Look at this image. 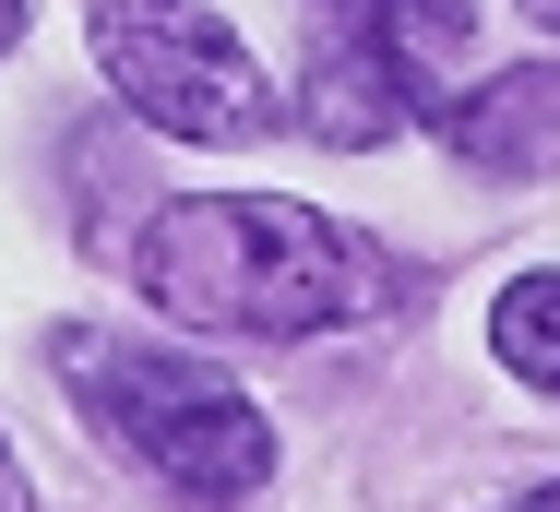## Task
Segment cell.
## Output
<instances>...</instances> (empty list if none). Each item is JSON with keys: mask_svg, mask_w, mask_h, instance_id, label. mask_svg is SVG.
Wrapping results in <instances>:
<instances>
[{"mask_svg": "<svg viewBox=\"0 0 560 512\" xmlns=\"http://www.w3.org/2000/svg\"><path fill=\"white\" fill-rule=\"evenodd\" d=\"M131 287L179 334H226V346H287V334H323V322H358V310L394 299V275L358 226L275 203V191L167 203L131 238Z\"/></svg>", "mask_w": 560, "mask_h": 512, "instance_id": "1", "label": "cell"}, {"mask_svg": "<svg viewBox=\"0 0 560 512\" xmlns=\"http://www.w3.org/2000/svg\"><path fill=\"white\" fill-rule=\"evenodd\" d=\"M60 382L84 394V417L108 429L131 465H155L179 501H250L275 477V417L238 382H215L179 346H119V334H72Z\"/></svg>", "mask_w": 560, "mask_h": 512, "instance_id": "2", "label": "cell"}, {"mask_svg": "<svg viewBox=\"0 0 560 512\" xmlns=\"http://www.w3.org/2000/svg\"><path fill=\"white\" fill-rule=\"evenodd\" d=\"M311 12H323V36H311V72L287 96V119L311 143L370 155V143H394L418 119H453L477 0H311Z\"/></svg>", "mask_w": 560, "mask_h": 512, "instance_id": "3", "label": "cell"}, {"mask_svg": "<svg viewBox=\"0 0 560 512\" xmlns=\"http://www.w3.org/2000/svg\"><path fill=\"white\" fill-rule=\"evenodd\" d=\"M96 72L143 131H179V143H262L287 119V96L226 36L215 0H96Z\"/></svg>", "mask_w": 560, "mask_h": 512, "instance_id": "4", "label": "cell"}, {"mask_svg": "<svg viewBox=\"0 0 560 512\" xmlns=\"http://www.w3.org/2000/svg\"><path fill=\"white\" fill-rule=\"evenodd\" d=\"M453 155L489 179H560V60H525V72L453 96Z\"/></svg>", "mask_w": 560, "mask_h": 512, "instance_id": "5", "label": "cell"}, {"mask_svg": "<svg viewBox=\"0 0 560 512\" xmlns=\"http://www.w3.org/2000/svg\"><path fill=\"white\" fill-rule=\"evenodd\" d=\"M489 358L525 382V394H560V263L549 275H513L489 299Z\"/></svg>", "mask_w": 560, "mask_h": 512, "instance_id": "6", "label": "cell"}, {"mask_svg": "<svg viewBox=\"0 0 560 512\" xmlns=\"http://www.w3.org/2000/svg\"><path fill=\"white\" fill-rule=\"evenodd\" d=\"M513 12H525V24H537V36H560V0H513Z\"/></svg>", "mask_w": 560, "mask_h": 512, "instance_id": "7", "label": "cell"}, {"mask_svg": "<svg viewBox=\"0 0 560 512\" xmlns=\"http://www.w3.org/2000/svg\"><path fill=\"white\" fill-rule=\"evenodd\" d=\"M0 512H36V501H24V477H12V453H0Z\"/></svg>", "mask_w": 560, "mask_h": 512, "instance_id": "8", "label": "cell"}, {"mask_svg": "<svg viewBox=\"0 0 560 512\" xmlns=\"http://www.w3.org/2000/svg\"><path fill=\"white\" fill-rule=\"evenodd\" d=\"M12 36H24V0H0V60H12Z\"/></svg>", "mask_w": 560, "mask_h": 512, "instance_id": "9", "label": "cell"}, {"mask_svg": "<svg viewBox=\"0 0 560 512\" xmlns=\"http://www.w3.org/2000/svg\"><path fill=\"white\" fill-rule=\"evenodd\" d=\"M513 512H560V489H537V501H513Z\"/></svg>", "mask_w": 560, "mask_h": 512, "instance_id": "10", "label": "cell"}]
</instances>
